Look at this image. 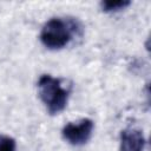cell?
<instances>
[{
	"mask_svg": "<svg viewBox=\"0 0 151 151\" xmlns=\"http://www.w3.org/2000/svg\"><path fill=\"white\" fill-rule=\"evenodd\" d=\"M39 98L51 116L60 113L67 105L70 91L61 85V80L44 74L38 80Z\"/></svg>",
	"mask_w": 151,
	"mask_h": 151,
	"instance_id": "cell-1",
	"label": "cell"
},
{
	"mask_svg": "<svg viewBox=\"0 0 151 151\" xmlns=\"http://www.w3.org/2000/svg\"><path fill=\"white\" fill-rule=\"evenodd\" d=\"M73 32V22L63 20L61 18H52L44 25L40 40L50 50H60L71 41Z\"/></svg>",
	"mask_w": 151,
	"mask_h": 151,
	"instance_id": "cell-2",
	"label": "cell"
},
{
	"mask_svg": "<svg viewBox=\"0 0 151 151\" xmlns=\"http://www.w3.org/2000/svg\"><path fill=\"white\" fill-rule=\"evenodd\" d=\"M93 131V122L91 119H83L78 124H66L63 127L61 134L65 140H67L70 144L79 146L84 145L88 142V139L92 136Z\"/></svg>",
	"mask_w": 151,
	"mask_h": 151,
	"instance_id": "cell-3",
	"label": "cell"
},
{
	"mask_svg": "<svg viewBox=\"0 0 151 151\" xmlns=\"http://www.w3.org/2000/svg\"><path fill=\"white\" fill-rule=\"evenodd\" d=\"M145 137L142 130L127 127L120 132V151H143Z\"/></svg>",
	"mask_w": 151,
	"mask_h": 151,
	"instance_id": "cell-4",
	"label": "cell"
},
{
	"mask_svg": "<svg viewBox=\"0 0 151 151\" xmlns=\"http://www.w3.org/2000/svg\"><path fill=\"white\" fill-rule=\"evenodd\" d=\"M131 2L127 0H107V1H101L100 2V7L104 12H117L120 9H124L125 7L130 6Z\"/></svg>",
	"mask_w": 151,
	"mask_h": 151,
	"instance_id": "cell-5",
	"label": "cell"
},
{
	"mask_svg": "<svg viewBox=\"0 0 151 151\" xmlns=\"http://www.w3.org/2000/svg\"><path fill=\"white\" fill-rule=\"evenodd\" d=\"M17 143L12 137L0 136V151H15Z\"/></svg>",
	"mask_w": 151,
	"mask_h": 151,
	"instance_id": "cell-6",
	"label": "cell"
}]
</instances>
